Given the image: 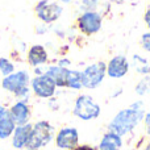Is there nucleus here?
I'll return each mask as SVG.
<instances>
[{
    "label": "nucleus",
    "instance_id": "4",
    "mask_svg": "<svg viewBox=\"0 0 150 150\" xmlns=\"http://www.w3.org/2000/svg\"><path fill=\"white\" fill-rule=\"evenodd\" d=\"M34 13L37 18L45 25L55 23L58 18L62 16L63 8L59 3L52 1V0H38L34 5Z\"/></svg>",
    "mask_w": 150,
    "mask_h": 150
},
{
    "label": "nucleus",
    "instance_id": "21",
    "mask_svg": "<svg viewBox=\"0 0 150 150\" xmlns=\"http://www.w3.org/2000/svg\"><path fill=\"white\" fill-rule=\"evenodd\" d=\"M98 4H99V0H82L80 8H82L83 12H88V11L96 9Z\"/></svg>",
    "mask_w": 150,
    "mask_h": 150
},
{
    "label": "nucleus",
    "instance_id": "6",
    "mask_svg": "<svg viewBox=\"0 0 150 150\" xmlns=\"http://www.w3.org/2000/svg\"><path fill=\"white\" fill-rule=\"evenodd\" d=\"M105 75H107V65L104 62H96L87 66L82 71L83 88H87V90L98 88L104 80Z\"/></svg>",
    "mask_w": 150,
    "mask_h": 150
},
{
    "label": "nucleus",
    "instance_id": "8",
    "mask_svg": "<svg viewBox=\"0 0 150 150\" xmlns=\"http://www.w3.org/2000/svg\"><path fill=\"white\" fill-rule=\"evenodd\" d=\"M101 24H103L101 15L99 12H96V11L83 12L76 20V25L79 28V30L82 33L87 34V36L98 33L101 29Z\"/></svg>",
    "mask_w": 150,
    "mask_h": 150
},
{
    "label": "nucleus",
    "instance_id": "3",
    "mask_svg": "<svg viewBox=\"0 0 150 150\" xmlns=\"http://www.w3.org/2000/svg\"><path fill=\"white\" fill-rule=\"evenodd\" d=\"M101 108L92 96L90 95H79L75 99L73 115L82 121H91L100 116Z\"/></svg>",
    "mask_w": 150,
    "mask_h": 150
},
{
    "label": "nucleus",
    "instance_id": "24",
    "mask_svg": "<svg viewBox=\"0 0 150 150\" xmlns=\"http://www.w3.org/2000/svg\"><path fill=\"white\" fill-rule=\"evenodd\" d=\"M73 150H98V148L95 146H91V145H78L75 149Z\"/></svg>",
    "mask_w": 150,
    "mask_h": 150
},
{
    "label": "nucleus",
    "instance_id": "31",
    "mask_svg": "<svg viewBox=\"0 0 150 150\" xmlns=\"http://www.w3.org/2000/svg\"><path fill=\"white\" fill-rule=\"evenodd\" d=\"M112 1H116V3H122L124 0H112Z\"/></svg>",
    "mask_w": 150,
    "mask_h": 150
},
{
    "label": "nucleus",
    "instance_id": "33",
    "mask_svg": "<svg viewBox=\"0 0 150 150\" xmlns=\"http://www.w3.org/2000/svg\"><path fill=\"white\" fill-rule=\"evenodd\" d=\"M129 150H137V149H129Z\"/></svg>",
    "mask_w": 150,
    "mask_h": 150
},
{
    "label": "nucleus",
    "instance_id": "16",
    "mask_svg": "<svg viewBox=\"0 0 150 150\" xmlns=\"http://www.w3.org/2000/svg\"><path fill=\"white\" fill-rule=\"evenodd\" d=\"M15 128L16 124L7 108L0 113V141L8 140L12 136V133L15 132Z\"/></svg>",
    "mask_w": 150,
    "mask_h": 150
},
{
    "label": "nucleus",
    "instance_id": "11",
    "mask_svg": "<svg viewBox=\"0 0 150 150\" xmlns=\"http://www.w3.org/2000/svg\"><path fill=\"white\" fill-rule=\"evenodd\" d=\"M129 71V62L124 55H115L107 65V75L113 79L125 76Z\"/></svg>",
    "mask_w": 150,
    "mask_h": 150
},
{
    "label": "nucleus",
    "instance_id": "10",
    "mask_svg": "<svg viewBox=\"0 0 150 150\" xmlns=\"http://www.w3.org/2000/svg\"><path fill=\"white\" fill-rule=\"evenodd\" d=\"M8 111H9L16 127H17V125H25V124H28V122H30L32 107H30V104H29V101L17 100L11 107H8Z\"/></svg>",
    "mask_w": 150,
    "mask_h": 150
},
{
    "label": "nucleus",
    "instance_id": "19",
    "mask_svg": "<svg viewBox=\"0 0 150 150\" xmlns=\"http://www.w3.org/2000/svg\"><path fill=\"white\" fill-rule=\"evenodd\" d=\"M133 65H134L136 70L140 74L146 75L150 73V65L148 63V61H146L145 58L140 57V55H134V57H133Z\"/></svg>",
    "mask_w": 150,
    "mask_h": 150
},
{
    "label": "nucleus",
    "instance_id": "2",
    "mask_svg": "<svg viewBox=\"0 0 150 150\" xmlns=\"http://www.w3.org/2000/svg\"><path fill=\"white\" fill-rule=\"evenodd\" d=\"M55 137V128L47 120L34 122L25 150H41L46 148Z\"/></svg>",
    "mask_w": 150,
    "mask_h": 150
},
{
    "label": "nucleus",
    "instance_id": "18",
    "mask_svg": "<svg viewBox=\"0 0 150 150\" xmlns=\"http://www.w3.org/2000/svg\"><path fill=\"white\" fill-rule=\"evenodd\" d=\"M16 71L15 63L11 58L7 57H0V75L1 76H7V75L12 74Z\"/></svg>",
    "mask_w": 150,
    "mask_h": 150
},
{
    "label": "nucleus",
    "instance_id": "15",
    "mask_svg": "<svg viewBox=\"0 0 150 150\" xmlns=\"http://www.w3.org/2000/svg\"><path fill=\"white\" fill-rule=\"evenodd\" d=\"M70 69L61 67L58 65H53L45 70V74H47L53 80H54L57 88H65L67 84V75Z\"/></svg>",
    "mask_w": 150,
    "mask_h": 150
},
{
    "label": "nucleus",
    "instance_id": "17",
    "mask_svg": "<svg viewBox=\"0 0 150 150\" xmlns=\"http://www.w3.org/2000/svg\"><path fill=\"white\" fill-rule=\"evenodd\" d=\"M67 88H71V90H80L83 88L82 84V73L76 70H70L67 75V84H66Z\"/></svg>",
    "mask_w": 150,
    "mask_h": 150
},
{
    "label": "nucleus",
    "instance_id": "20",
    "mask_svg": "<svg viewBox=\"0 0 150 150\" xmlns=\"http://www.w3.org/2000/svg\"><path fill=\"white\" fill-rule=\"evenodd\" d=\"M149 88H150V78L146 76V78H144L142 80H140L138 84L136 86V93L140 95V96L146 95V92L149 91Z\"/></svg>",
    "mask_w": 150,
    "mask_h": 150
},
{
    "label": "nucleus",
    "instance_id": "26",
    "mask_svg": "<svg viewBox=\"0 0 150 150\" xmlns=\"http://www.w3.org/2000/svg\"><path fill=\"white\" fill-rule=\"evenodd\" d=\"M144 18H145V23H146V25H148V28L150 29V7L148 8V11L145 12V16H144Z\"/></svg>",
    "mask_w": 150,
    "mask_h": 150
},
{
    "label": "nucleus",
    "instance_id": "29",
    "mask_svg": "<svg viewBox=\"0 0 150 150\" xmlns=\"http://www.w3.org/2000/svg\"><path fill=\"white\" fill-rule=\"evenodd\" d=\"M61 3H63V4H70L71 1H73V0H59Z\"/></svg>",
    "mask_w": 150,
    "mask_h": 150
},
{
    "label": "nucleus",
    "instance_id": "32",
    "mask_svg": "<svg viewBox=\"0 0 150 150\" xmlns=\"http://www.w3.org/2000/svg\"><path fill=\"white\" fill-rule=\"evenodd\" d=\"M0 83H1V75H0Z\"/></svg>",
    "mask_w": 150,
    "mask_h": 150
},
{
    "label": "nucleus",
    "instance_id": "5",
    "mask_svg": "<svg viewBox=\"0 0 150 150\" xmlns=\"http://www.w3.org/2000/svg\"><path fill=\"white\" fill-rule=\"evenodd\" d=\"M30 74L26 70H17L15 73L7 75V76L1 78V88L7 92L12 93L13 96L17 92H20L21 90L29 87L30 86Z\"/></svg>",
    "mask_w": 150,
    "mask_h": 150
},
{
    "label": "nucleus",
    "instance_id": "25",
    "mask_svg": "<svg viewBox=\"0 0 150 150\" xmlns=\"http://www.w3.org/2000/svg\"><path fill=\"white\" fill-rule=\"evenodd\" d=\"M58 66H61V67H66L69 69V66H70V61L66 59V58H63V59H59V62L57 63Z\"/></svg>",
    "mask_w": 150,
    "mask_h": 150
},
{
    "label": "nucleus",
    "instance_id": "7",
    "mask_svg": "<svg viewBox=\"0 0 150 150\" xmlns=\"http://www.w3.org/2000/svg\"><path fill=\"white\" fill-rule=\"evenodd\" d=\"M30 90L32 93L40 99H52L55 95L57 86L49 75L42 74L30 79Z\"/></svg>",
    "mask_w": 150,
    "mask_h": 150
},
{
    "label": "nucleus",
    "instance_id": "23",
    "mask_svg": "<svg viewBox=\"0 0 150 150\" xmlns=\"http://www.w3.org/2000/svg\"><path fill=\"white\" fill-rule=\"evenodd\" d=\"M142 121H144V128H145V134L150 137V112H146Z\"/></svg>",
    "mask_w": 150,
    "mask_h": 150
},
{
    "label": "nucleus",
    "instance_id": "12",
    "mask_svg": "<svg viewBox=\"0 0 150 150\" xmlns=\"http://www.w3.org/2000/svg\"><path fill=\"white\" fill-rule=\"evenodd\" d=\"M33 124L28 122L25 125H17L15 128V132L11 136V145L15 150H25V146L28 144L29 136L32 132Z\"/></svg>",
    "mask_w": 150,
    "mask_h": 150
},
{
    "label": "nucleus",
    "instance_id": "13",
    "mask_svg": "<svg viewBox=\"0 0 150 150\" xmlns=\"http://www.w3.org/2000/svg\"><path fill=\"white\" fill-rule=\"evenodd\" d=\"M26 61H28L29 66H32L33 69L46 65L47 61H49L47 50L45 49L44 45H32L26 52Z\"/></svg>",
    "mask_w": 150,
    "mask_h": 150
},
{
    "label": "nucleus",
    "instance_id": "27",
    "mask_svg": "<svg viewBox=\"0 0 150 150\" xmlns=\"http://www.w3.org/2000/svg\"><path fill=\"white\" fill-rule=\"evenodd\" d=\"M36 33H37V34H44V33H46V28H45V26H41V28H40V26H37Z\"/></svg>",
    "mask_w": 150,
    "mask_h": 150
},
{
    "label": "nucleus",
    "instance_id": "14",
    "mask_svg": "<svg viewBox=\"0 0 150 150\" xmlns=\"http://www.w3.org/2000/svg\"><path fill=\"white\" fill-rule=\"evenodd\" d=\"M122 145H124V141H122L121 136L108 130L103 134L100 142L96 148L98 150H121Z\"/></svg>",
    "mask_w": 150,
    "mask_h": 150
},
{
    "label": "nucleus",
    "instance_id": "9",
    "mask_svg": "<svg viewBox=\"0 0 150 150\" xmlns=\"http://www.w3.org/2000/svg\"><path fill=\"white\" fill-rule=\"evenodd\" d=\"M54 142L58 150H73L79 145V132L74 127H63L55 133Z\"/></svg>",
    "mask_w": 150,
    "mask_h": 150
},
{
    "label": "nucleus",
    "instance_id": "30",
    "mask_svg": "<svg viewBox=\"0 0 150 150\" xmlns=\"http://www.w3.org/2000/svg\"><path fill=\"white\" fill-rule=\"evenodd\" d=\"M145 150H150V140L148 141V144L145 145Z\"/></svg>",
    "mask_w": 150,
    "mask_h": 150
},
{
    "label": "nucleus",
    "instance_id": "1",
    "mask_svg": "<svg viewBox=\"0 0 150 150\" xmlns=\"http://www.w3.org/2000/svg\"><path fill=\"white\" fill-rule=\"evenodd\" d=\"M145 113L146 112L142 101H134L130 104V107L121 109L115 115V117L108 124V130L124 137L137 128V125L144 120Z\"/></svg>",
    "mask_w": 150,
    "mask_h": 150
},
{
    "label": "nucleus",
    "instance_id": "22",
    "mask_svg": "<svg viewBox=\"0 0 150 150\" xmlns=\"http://www.w3.org/2000/svg\"><path fill=\"white\" fill-rule=\"evenodd\" d=\"M141 46H142L144 50L150 53V32L142 34V37H141Z\"/></svg>",
    "mask_w": 150,
    "mask_h": 150
},
{
    "label": "nucleus",
    "instance_id": "28",
    "mask_svg": "<svg viewBox=\"0 0 150 150\" xmlns=\"http://www.w3.org/2000/svg\"><path fill=\"white\" fill-rule=\"evenodd\" d=\"M7 108H8V107L3 105V104H1V103H0V113H1V112H3V111H5V109H7Z\"/></svg>",
    "mask_w": 150,
    "mask_h": 150
}]
</instances>
